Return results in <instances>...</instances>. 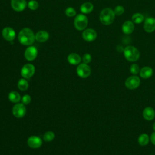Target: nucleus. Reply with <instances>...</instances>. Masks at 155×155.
<instances>
[{
    "label": "nucleus",
    "instance_id": "obj_1",
    "mask_svg": "<svg viewBox=\"0 0 155 155\" xmlns=\"http://www.w3.org/2000/svg\"><path fill=\"white\" fill-rule=\"evenodd\" d=\"M35 39V36L33 31L28 28L22 29L18 35V40L21 44L24 45H31Z\"/></svg>",
    "mask_w": 155,
    "mask_h": 155
},
{
    "label": "nucleus",
    "instance_id": "obj_2",
    "mask_svg": "<svg viewBox=\"0 0 155 155\" xmlns=\"http://www.w3.org/2000/svg\"><path fill=\"white\" fill-rule=\"evenodd\" d=\"M114 10L111 8L107 7L101 10L99 14V19L101 22L105 25L111 24L115 19Z\"/></svg>",
    "mask_w": 155,
    "mask_h": 155
},
{
    "label": "nucleus",
    "instance_id": "obj_3",
    "mask_svg": "<svg viewBox=\"0 0 155 155\" xmlns=\"http://www.w3.org/2000/svg\"><path fill=\"white\" fill-rule=\"evenodd\" d=\"M123 53L125 58L130 62H136L140 58V51L133 45L126 46L123 50Z\"/></svg>",
    "mask_w": 155,
    "mask_h": 155
},
{
    "label": "nucleus",
    "instance_id": "obj_4",
    "mask_svg": "<svg viewBox=\"0 0 155 155\" xmlns=\"http://www.w3.org/2000/svg\"><path fill=\"white\" fill-rule=\"evenodd\" d=\"M74 24L77 30H82L85 29L88 25V18L83 14H79L74 19Z\"/></svg>",
    "mask_w": 155,
    "mask_h": 155
},
{
    "label": "nucleus",
    "instance_id": "obj_5",
    "mask_svg": "<svg viewBox=\"0 0 155 155\" xmlns=\"http://www.w3.org/2000/svg\"><path fill=\"white\" fill-rule=\"evenodd\" d=\"M140 79L136 75H133L128 77L125 81V86L129 90H134L139 87Z\"/></svg>",
    "mask_w": 155,
    "mask_h": 155
},
{
    "label": "nucleus",
    "instance_id": "obj_6",
    "mask_svg": "<svg viewBox=\"0 0 155 155\" xmlns=\"http://www.w3.org/2000/svg\"><path fill=\"white\" fill-rule=\"evenodd\" d=\"M35 66L31 64H25L21 68V74L24 79H30L35 74Z\"/></svg>",
    "mask_w": 155,
    "mask_h": 155
},
{
    "label": "nucleus",
    "instance_id": "obj_7",
    "mask_svg": "<svg viewBox=\"0 0 155 155\" xmlns=\"http://www.w3.org/2000/svg\"><path fill=\"white\" fill-rule=\"evenodd\" d=\"M76 73L80 78H87L90 76L91 74V68L87 64H80L76 68Z\"/></svg>",
    "mask_w": 155,
    "mask_h": 155
},
{
    "label": "nucleus",
    "instance_id": "obj_8",
    "mask_svg": "<svg viewBox=\"0 0 155 155\" xmlns=\"http://www.w3.org/2000/svg\"><path fill=\"white\" fill-rule=\"evenodd\" d=\"M26 113V108L22 103H16L12 108V114L16 118L23 117Z\"/></svg>",
    "mask_w": 155,
    "mask_h": 155
},
{
    "label": "nucleus",
    "instance_id": "obj_9",
    "mask_svg": "<svg viewBox=\"0 0 155 155\" xmlns=\"http://www.w3.org/2000/svg\"><path fill=\"white\" fill-rule=\"evenodd\" d=\"M143 29L147 33H152L155 31V18L148 17L143 21Z\"/></svg>",
    "mask_w": 155,
    "mask_h": 155
},
{
    "label": "nucleus",
    "instance_id": "obj_10",
    "mask_svg": "<svg viewBox=\"0 0 155 155\" xmlns=\"http://www.w3.org/2000/svg\"><path fill=\"white\" fill-rule=\"evenodd\" d=\"M38 55V50L35 46H30L25 51V58L28 61H32L36 59Z\"/></svg>",
    "mask_w": 155,
    "mask_h": 155
},
{
    "label": "nucleus",
    "instance_id": "obj_11",
    "mask_svg": "<svg viewBox=\"0 0 155 155\" xmlns=\"http://www.w3.org/2000/svg\"><path fill=\"white\" fill-rule=\"evenodd\" d=\"M27 144L31 148H39L42 144V141L41 139L37 136H30L28 139H27Z\"/></svg>",
    "mask_w": 155,
    "mask_h": 155
},
{
    "label": "nucleus",
    "instance_id": "obj_12",
    "mask_svg": "<svg viewBox=\"0 0 155 155\" xmlns=\"http://www.w3.org/2000/svg\"><path fill=\"white\" fill-rule=\"evenodd\" d=\"M83 39L88 42L94 41L97 38V32L92 28H88L84 31L82 33Z\"/></svg>",
    "mask_w": 155,
    "mask_h": 155
},
{
    "label": "nucleus",
    "instance_id": "obj_13",
    "mask_svg": "<svg viewBox=\"0 0 155 155\" xmlns=\"http://www.w3.org/2000/svg\"><path fill=\"white\" fill-rule=\"evenodd\" d=\"M135 25L132 21H125L122 25V31L125 35H130L134 30Z\"/></svg>",
    "mask_w": 155,
    "mask_h": 155
},
{
    "label": "nucleus",
    "instance_id": "obj_14",
    "mask_svg": "<svg viewBox=\"0 0 155 155\" xmlns=\"http://www.w3.org/2000/svg\"><path fill=\"white\" fill-rule=\"evenodd\" d=\"M11 5L14 10L21 12L25 8L27 2L25 0H12Z\"/></svg>",
    "mask_w": 155,
    "mask_h": 155
},
{
    "label": "nucleus",
    "instance_id": "obj_15",
    "mask_svg": "<svg viewBox=\"0 0 155 155\" xmlns=\"http://www.w3.org/2000/svg\"><path fill=\"white\" fill-rule=\"evenodd\" d=\"M2 35L5 40L8 41H12L15 39L16 35L15 31L12 28L5 27L2 30Z\"/></svg>",
    "mask_w": 155,
    "mask_h": 155
},
{
    "label": "nucleus",
    "instance_id": "obj_16",
    "mask_svg": "<svg viewBox=\"0 0 155 155\" xmlns=\"http://www.w3.org/2000/svg\"><path fill=\"white\" fill-rule=\"evenodd\" d=\"M143 118L148 121L152 120L155 117V111L151 107H145L142 112Z\"/></svg>",
    "mask_w": 155,
    "mask_h": 155
},
{
    "label": "nucleus",
    "instance_id": "obj_17",
    "mask_svg": "<svg viewBox=\"0 0 155 155\" xmlns=\"http://www.w3.org/2000/svg\"><path fill=\"white\" fill-rule=\"evenodd\" d=\"M153 74V70L151 67L148 66L143 67L139 71L140 76L143 79H148L152 76Z\"/></svg>",
    "mask_w": 155,
    "mask_h": 155
},
{
    "label": "nucleus",
    "instance_id": "obj_18",
    "mask_svg": "<svg viewBox=\"0 0 155 155\" xmlns=\"http://www.w3.org/2000/svg\"><path fill=\"white\" fill-rule=\"evenodd\" d=\"M67 60H68V62L70 64L78 65V64H79L81 62V56L78 54L74 53H70L68 56Z\"/></svg>",
    "mask_w": 155,
    "mask_h": 155
},
{
    "label": "nucleus",
    "instance_id": "obj_19",
    "mask_svg": "<svg viewBox=\"0 0 155 155\" xmlns=\"http://www.w3.org/2000/svg\"><path fill=\"white\" fill-rule=\"evenodd\" d=\"M49 38V34L45 31H39L35 35V39L39 42H44Z\"/></svg>",
    "mask_w": 155,
    "mask_h": 155
},
{
    "label": "nucleus",
    "instance_id": "obj_20",
    "mask_svg": "<svg viewBox=\"0 0 155 155\" xmlns=\"http://www.w3.org/2000/svg\"><path fill=\"white\" fill-rule=\"evenodd\" d=\"M8 98L10 102L15 104L18 103L21 100V97L20 94L16 91H10L8 93Z\"/></svg>",
    "mask_w": 155,
    "mask_h": 155
},
{
    "label": "nucleus",
    "instance_id": "obj_21",
    "mask_svg": "<svg viewBox=\"0 0 155 155\" xmlns=\"http://www.w3.org/2000/svg\"><path fill=\"white\" fill-rule=\"evenodd\" d=\"M93 7H93V5L92 3L87 2L81 5V6L80 7V10L82 13L87 14L93 11Z\"/></svg>",
    "mask_w": 155,
    "mask_h": 155
},
{
    "label": "nucleus",
    "instance_id": "obj_22",
    "mask_svg": "<svg viewBox=\"0 0 155 155\" xmlns=\"http://www.w3.org/2000/svg\"><path fill=\"white\" fill-rule=\"evenodd\" d=\"M150 140V137L147 134L142 133L140 135H139V136L138 137L137 142L140 146L143 147L147 145L149 143Z\"/></svg>",
    "mask_w": 155,
    "mask_h": 155
},
{
    "label": "nucleus",
    "instance_id": "obj_23",
    "mask_svg": "<svg viewBox=\"0 0 155 155\" xmlns=\"http://www.w3.org/2000/svg\"><path fill=\"white\" fill-rule=\"evenodd\" d=\"M144 20L145 16L140 13H134L131 16V21L136 24H139L143 22Z\"/></svg>",
    "mask_w": 155,
    "mask_h": 155
},
{
    "label": "nucleus",
    "instance_id": "obj_24",
    "mask_svg": "<svg viewBox=\"0 0 155 155\" xmlns=\"http://www.w3.org/2000/svg\"><path fill=\"white\" fill-rule=\"evenodd\" d=\"M18 88L21 91H25L28 88V82L26 79H20L18 82Z\"/></svg>",
    "mask_w": 155,
    "mask_h": 155
},
{
    "label": "nucleus",
    "instance_id": "obj_25",
    "mask_svg": "<svg viewBox=\"0 0 155 155\" xmlns=\"http://www.w3.org/2000/svg\"><path fill=\"white\" fill-rule=\"evenodd\" d=\"M55 137V134L51 131H48L45 133L43 136V139L45 142H51Z\"/></svg>",
    "mask_w": 155,
    "mask_h": 155
},
{
    "label": "nucleus",
    "instance_id": "obj_26",
    "mask_svg": "<svg viewBox=\"0 0 155 155\" xmlns=\"http://www.w3.org/2000/svg\"><path fill=\"white\" fill-rule=\"evenodd\" d=\"M130 71L133 75L137 74L138 73H139V71H140L139 66L137 64H131L130 67Z\"/></svg>",
    "mask_w": 155,
    "mask_h": 155
},
{
    "label": "nucleus",
    "instance_id": "obj_27",
    "mask_svg": "<svg viewBox=\"0 0 155 155\" xmlns=\"http://www.w3.org/2000/svg\"><path fill=\"white\" fill-rule=\"evenodd\" d=\"M113 10H114V14L116 16H120L125 12V9H124V7L120 5H117L116 7H115Z\"/></svg>",
    "mask_w": 155,
    "mask_h": 155
},
{
    "label": "nucleus",
    "instance_id": "obj_28",
    "mask_svg": "<svg viewBox=\"0 0 155 155\" xmlns=\"http://www.w3.org/2000/svg\"><path fill=\"white\" fill-rule=\"evenodd\" d=\"M28 7L32 10H35L38 8V3L36 1L31 0L28 3Z\"/></svg>",
    "mask_w": 155,
    "mask_h": 155
},
{
    "label": "nucleus",
    "instance_id": "obj_29",
    "mask_svg": "<svg viewBox=\"0 0 155 155\" xmlns=\"http://www.w3.org/2000/svg\"><path fill=\"white\" fill-rule=\"evenodd\" d=\"M31 101V96L28 94H25L24 95L22 98H21V101H22V103L24 105H28L30 103Z\"/></svg>",
    "mask_w": 155,
    "mask_h": 155
},
{
    "label": "nucleus",
    "instance_id": "obj_30",
    "mask_svg": "<svg viewBox=\"0 0 155 155\" xmlns=\"http://www.w3.org/2000/svg\"><path fill=\"white\" fill-rule=\"evenodd\" d=\"M65 14L67 16H68L69 17H72L76 15V11L72 7H68L65 10Z\"/></svg>",
    "mask_w": 155,
    "mask_h": 155
},
{
    "label": "nucleus",
    "instance_id": "obj_31",
    "mask_svg": "<svg viewBox=\"0 0 155 155\" xmlns=\"http://www.w3.org/2000/svg\"><path fill=\"white\" fill-rule=\"evenodd\" d=\"M82 61H83L84 63L88 64V63H90L91 61V56L88 53H86V54H84V56L82 57Z\"/></svg>",
    "mask_w": 155,
    "mask_h": 155
},
{
    "label": "nucleus",
    "instance_id": "obj_32",
    "mask_svg": "<svg viewBox=\"0 0 155 155\" xmlns=\"http://www.w3.org/2000/svg\"><path fill=\"white\" fill-rule=\"evenodd\" d=\"M150 139V141L152 143V144L155 145V131H154L151 133Z\"/></svg>",
    "mask_w": 155,
    "mask_h": 155
},
{
    "label": "nucleus",
    "instance_id": "obj_33",
    "mask_svg": "<svg viewBox=\"0 0 155 155\" xmlns=\"http://www.w3.org/2000/svg\"><path fill=\"white\" fill-rule=\"evenodd\" d=\"M152 127H153V131H155V122L153 124Z\"/></svg>",
    "mask_w": 155,
    "mask_h": 155
},
{
    "label": "nucleus",
    "instance_id": "obj_34",
    "mask_svg": "<svg viewBox=\"0 0 155 155\" xmlns=\"http://www.w3.org/2000/svg\"><path fill=\"white\" fill-rule=\"evenodd\" d=\"M154 102H155V100H154Z\"/></svg>",
    "mask_w": 155,
    "mask_h": 155
}]
</instances>
